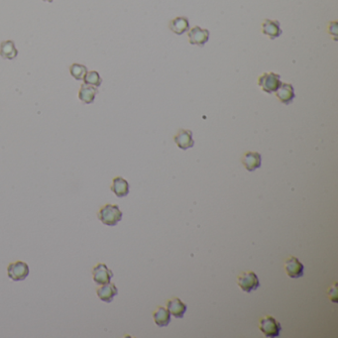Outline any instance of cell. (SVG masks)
Wrapping results in <instances>:
<instances>
[{"instance_id":"obj_5","label":"cell","mask_w":338,"mask_h":338,"mask_svg":"<svg viewBox=\"0 0 338 338\" xmlns=\"http://www.w3.org/2000/svg\"><path fill=\"white\" fill-rule=\"evenodd\" d=\"M7 274L12 281H15V282L23 281L29 275V267L25 262L17 261V262L11 263L7 267Z\"/></svg>"},{"instance_id":"obj_7","label":"cell","mask_w":338,"mask_h":338,"mask_svg":"<svg viewBox=\"0 0 338 338\" xmlns=\"http://www.w3.org/2000/svg\"><path fill=\"white\" fill-rule=\"evenodd\" d=\"M92 276H94V281L101 286L110 283L113 278V273L106 265L99 263L92 269Z\"/></svg>"},{"instance_id":"obj_16","label":"cell","mask_w":338,"mask_h":338,"mask_svg":"<svg viewBox=\"0 0 338 338\" xmlns=\"http://www.w3.org/2000/svg\"><path fill=\"white\" fill-rule=\"evenodd\" d=\"M98 297L104 302H111L115 296L118 295V290L114 284L108 283L105 285H101L97 290Z\"/></svg>"},{"instance_id":"obj_4","label":"cell","mask_w":338,"mask_h":338,"mask_svg":"<svg viewBox=\"0 0 338 338\" xmlns=\"http://www.w3.org/2000/svg\"><path fill=\"white\" fill-rule=\"evenodd\" d=\"M259 329L264 334V336L269 338H275L280 335L282 331V325L272 316H266L260 319Z\"/></svg>"},{"instance_id":"obj_17","label":"cell","mask_w":338,"mask_h":338,"mask_svg":"<svg viewBox=\"0 0 338 338\" xmlns=\"http://www.w3.org/2000/svg\"><path fill=\"white\" fill-rule=\"evenodd\" d=\"M153 319L159 327H166L171 322V314L164 306H158L153 312Z\"/></svg>"},{"instance_id":"obj_15","label":"cell","mask_w":338,"mask_h":338,"mask_svg":"<svg viewBox=\"0 0 338 338\" xmlns=\"http://www.w3.org/2000/svg\"><path fill=\"white\" fill-rule=\"evenodd\" d=\"M98 92H99V90L97 89L96 86L83 83L80 86V89L79 91V99L84 104H90L95 101L96 96L98 95Z\"/></svg>"},{"instance_id":"obj_18","label":"cell","mask_w":338,"mask_h":338,"mask_svg":"<svg viewBox=\"0 0 338 338\" xmlns=\"http://www.w3.org/2000/svg\"><path fill=\"white\" fill-rule=\"evenodd\" d=\"M169 28L175 34L181 35L184 32H187L190 28L189 19L187 17H176L170 22Z\"/></svg>"},{"instance_id":"obj_11","label":"cell","mask_w":338,"mask_h":338,"mask_svg":"<svg viewBox=\"0 0 338 338\" xmlns=\"http://www.w3.org/2000/svg\"><path fill=\"white\" fill-rule=\"evenodd\" d=\"M276 97L285 105L291 104L295 99V89L290 83L282 82L276 91Z\"/></svg>"},{"instance_id":"obj_12","label":"cell","mask_w":338,"mask_h":338,"mask_svg":"<svg viewBox=\"0 0 338 338\" xmlns=\"http://www.w3.org/2000/svg\"><path fill=\"white\" fill-rule=\"evenodd\" d=\"M242 164L248 172H254L262 164V157L258 152H246L242 157Z\"/></svg>"},{"instance_id":"obj_19","label":"cell","mask_w":338,"mask_h":338,"mask_svg":"<svg viewBox=\"0 0 338 338\" xmlns=\"http://www.w3.org/2000/svg\"><path fill=\"white\" fill-rule=\"evenodd\" d=\"M18 51L15 47V44L11 40L3 41L0 45V56L6 60H13L17 57Z\"/></svg>"},{"instance_id":"obj_13","label":"cell","mask_w":338,"mask_h":338,"mask_svg":"<svg viewBox=\"0 0 338 338\" xmlns=\"http://www.w3.org/2000/svg\"><path fill=\"white\" fill-rule=\"evenodd\" d=\"M167 310L174 318H182L188 310V306L180 298H173L167 300Z\"/></svg>"},{"instance_id":"obj_6","label":"cell","mask_w":338,"mask_h":338,"mask_svg":"<svg viewBox=\"0 0 338 338\" xmlns=\"http://www.w3.org/2000/svg\"><path fill=\"white\" fill-rule=\"evenodd\" d=\"M284 269L287 275L292 279H298L303 276L304 267L300 263V261L294 256H291L286 259L284 264Z\"/></svg>"},{"instance_id":"obj_9","label":"cell","mask_w":338,"mask_h":338,"mask_svg":"<svg viewBox=\"0 0 338 338\" xmlns=\"http://www.w3.org/2000/svg\"><path fill=\"white\" fill-rule=\"evenodd\" d=\"M262 33L268 36L271 40L280 37L283 33L280 22L278 20L265 19L262 23Z\"/></svg>"},{"instance_id":"obj_8","label":"cell","mask_w":338,"mask_h":338,"mask_svg":"<svg viewBox=\"0 0 338 338\" xmlns=\"http://www.w3.org/2000/svg\"><path fill=\"white\" fill-rule=\"evenodd\" d=\"M209 31L207 29H202L199 26H196L190 30L188 34L189 42L192 45H197L203 47L209 39Z\"/></svg>"},{"instance_id":"obj_1","label":"cell","mask_w":338,"mask_h":338,"mask_svg":"<svg viewBox=\"0 0 338 338\" xmlns=\"http://www.w3.org/2000/svg\"><path fill=\"white\" fill-rule=\"evenodd\" d=\"M123 217V213L117 204H105L103 205L99 213V219L105 225L115 226Z\"/></svg>"},{"instance_id":"obj_20","label":"cell","mask_w":338,"mask_h":338,"mask_svg":"<svg viewBox=\"0 0 338 338\" xmlns=\"http://www.w3.org/2000/svg\"><path fill=\"white\" fill-rule=\"evenodd\" d=\"M84 83L85 84H89V85H92V86H96V87H99L101 85L102 83V80L99 76V74L96 71H91V72H87L84 79Z\"/></svg>"},{"instance_id":"obj_14","label":"cell","mask_w":338,"mask_h":338,"mask_svg":"<svg viewBox=\"0 0 338 338\" xmlns=\"http://www.w3.org/2000/svg\"><path fill=\"white\" fill-rule=\"evenodd\" d=\"M110 190L118 198H124L129 194V183L121 177H116L112 180Z\"/></svg>"},{"instance_id":"obj_3","label":"cell","mask_w":338,"mask_h":338,"mask_svg":"<svg viewBox=\"0 0 338 338\" xmlns=\"http://www.w3.org/2000/svg\"><path fill=\"white\" fill-rule=\"evenodd\" d=\"M281 76L273 72L264 73L258 79V85L266 94H273L281 85Z\"/></svg>"},{"instance_id":"obj_21","label":"cell","mask_w":338,"mask_h":338,"mask_svg":"<svg viewBox=\"0 0 338 338\" xmlns=\"http://www.w3.org/2000/svg\"><path fill=\"white\" fill-rule=\"evenodd\" d=\"M70 73L77 80H83V79L87 73V69L83 65L73 64L70 68Z\"/></svg>"},{"instance_id":"obj_10","label":"cell","mask_w":338,"mask_h":338,"mask_svg":"<svg viewBox=\"0 0 338 338\" xmlns=\"http://www.w3.org/2000/svg\"><path fill=\"white\" fill-rule=\"evenodd\" d=\"M174 141L181 150H188L195 146L193 132L187 129H179L174 136Z\"/></svg>"},{"instance_id":"obj_2","label":"cell","mask_w":338,"mask_h":338,"mask_svg":"<svg viewBox=\"0 0 338 338\" xmlns=\"http://www.w3.org/2000/svg\"><path fill=\"white\" fill-rule=\"evenodd\" d=\"M237 285L245 293L250 294L260 287V282L257 275L252 271L243 272L237 277Z\"/></svg>"},{"instance_id":"obj_22","label":"cell","mask_w":338,"mask_h":338,"mask_svg":"<svg viewBox=\"0 0 338 338\" xmlns=\"http://www.w3.org/2000/svg\"><path fill=\"white\" fill-rule=\"evenodd\" d=\"M44 1H45V2H49V3H51V2H53V1H54V0H44Z\"/></svg>"}]
</instances>
